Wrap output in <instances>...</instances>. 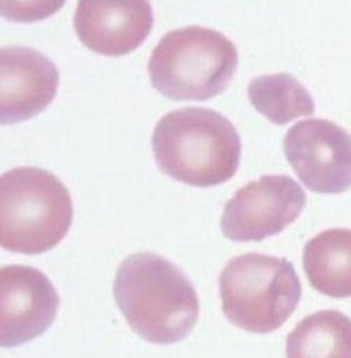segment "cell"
Segmentation results:
<instances>
[{
	"label": "cell",
	"mask_w": 351,
	"mask_h": 358,
	"mask_svg": "<svg viewBox=\"0 0 351 358\" xmlns=\"http://www.w3.org/2000/svg\"><path fill=\"white\" fill-rule=\"evenodd\" d=\"M158 168L172 179L213 187L235 176L242 142L222 114L205 108H182L162 117L152 134Z\"/></svg>",
	"instance_id": "obj_2"
},
{
	"label": "cell",
	"mask_w": 351,
	"mask_h": 358,
	"mask_svg": "<svg viewBox=\"0 0 351 358\" xmlns=\"http://www.w3.org/2000/svg\"><path fill=\"white\" fill-rule=\"evenodd\" d=\"M247 95L258 113L278 125H285L295 118L309 117L315 113L312 94L288 73L255 77L248 83Z\"/></svg>",
	"instance_id": "obj_13"
},
{
	"label": "cell",
	"mask_w": 351,
	"mask_h": 358,
	"mask_svg": "<svg viewBox=\"0 0 351 358\" xmlns=\"http://www.w3.org/2000/svg\"><path fill=\"white\" fill-rule=\"evenodd\" d=\"M59 309V295L38 269L8 265L0 271V345L17 348L44 334Z\"/></svg>",
	"instance_id": "obj_8"
},
{
	"label": "cell",
	"mask_w": 351,
	"mask_h": 358,
	"mask_svg": "<svg viewBox=\"0 0 351 358\" xmlns=\"http://www.w3.org/2000/svg\"><path fill=\"white\" fill-rule=\"evenodd\" d=\"M113 292L131 328L147 342H181L198 322L199 299L192 283L175 264L154 252L127 257Z\"/></svg>",
	"instance_id": "obj_1"
},
{
	"label": "cell",
	"mask_w": 351,
	"mask_h": 358,
	"mask_svg": "<svg viewBox=\"0 0 351 358\" xmlns=\"http://www.w3.org/2000/svg\"><path fill=\"white\" fill-rule=\"evenodd\" d=\"M303 269L318 292L351 296V229L332 228L310 239L303 250Z\"/></svg>",
	"instance_id": "obj_11"
},
{
	"label": "cell",
	"mask_w": 351,
	"mask_h": 358,
	"mask_svg": "<svg viewBox=\"0 0 351 358\" xmlns=\"http://www.w3.org/2000/svg\"><path fill=\"white\" fill-rule=\"evenodd\" d=\"M59 85L55 64L29 47L0 51V122L18 124L48 108Z\"/></svg>",
	"instance_id": "obj_9"
},
{
	"label": "cell",
	"mask_w": 351,
	"mask_h": 358,
	"mask_svg": "<svg viewBox=\"0 0 351 358\" xmlns=\"http://www.w3.org/2000/svg\"><path fill=\"white\" fill-rule=\"evenodd\" d=\"M306 205L303 188L289 176L266 175L236 191L221 217L225 238L261 242L292 224Z\"/></svg>",
	"instance_id": "obj_6"
},
{
	"label": "cell",
	"mask_w": 351,
	"mask_h": 358,
	"mask_svg": "<svg viewBox=\"0 0 351 358\" xmlns=\"http://www.w3.org/2000/svg\"><path fill=\"white\" fill-rule=\"evenodd\" d=\"M287 358H351V320L339 310L305 317L289 332Z\"/></svg>",
	"instance_id": "obj_12"
},
{
	"label": "cell",
	"mask_w": 351,
	"mask_h": 358,
	"mask_svg": "<svg viewBox=\"0 0 351 358\" xmlns=\"http://www.w3.org/2000/svg\"><path fill=\"white\" fill-rule=\"evenodd\" d=\"M284 152L299 180L313 192L342 194L351 187V135L328 120L292 125Z\"/></svg>",
	"instance_id": "obj_7"
},
{
	"label": "cell",
	"mask_w": 351,
	"mask_h": 358,
	"mask_svg": "<svg viewBox=\"0 0 351 358\" xmlns=\"http://www.w3.org/2000/svg\"><path fill=\"white\" fill-rule=\"evenodd\" d=\"M154 25L148 1H78L74 31L94 52L120 57L136 50Z\"/></svg>",
	"instance_id": "obj_10"
},
{
	"label": "cell",
	"mask_w": 351,
	"mask_h": 358,
	"mask_svg": "<svg viewBox=\"0 0 351 358\" xmlns=\"http://www.w3.org/2000/svg\"><path fill=\"white\" fill-rule=\"evenodd\" d=\"M222 312L234 325L269 334L295 312L302 285L287 258L248 252L232 258L220 275Z\"/></svg>",
	"instance_id": "obj_5"
},
{
	"label": "cell",
	"mask_w": 351,
	"mask_h": 358,
	"mask_svg": "<svg viewBox=\"0 0 351 358\" xmlns=\"http://www.w3.org/2000/svg\"><path fill=\"white\" fill-rule=\"evenodd\" d=\"M73 202L64 182L48 171L24 166L0 179V245L21 254L54 249L68 234Z\"/></svg>",
	"instance_id": "obj_3"
},
{
	"label": "cell",
	"mask_w": 351,
	"mask_h": 358,
	"mask_svg": "<svg viewBox=\"0 0 351 358\" xmlns=\"http://www.w3.org/2000/svg\"><path fill=\"white\" fill-rule=\"evenodd\" d=\"M239 64L236 45L222 34L187 27L168 32L151 52L148 76L172 101H208L229 85Z\"/></svg>",
	"instance_id": "obj_4"
}]
</instances>
